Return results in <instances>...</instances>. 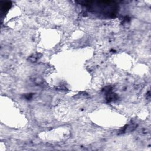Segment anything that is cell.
<instances>
[{"label": "cell", "mask_w": 151, "mask_h": 151, "mask_svg": "<svg viewBox=\"0 0 151 151\" xmlns=\"http://www.w3.org/2000/svg\"><path fill=\"white\" fill-rule=\"evenodd\" d=\"M83 5L103 14L110 15L113 14L116 10V5L111 2H85Z\"/></svg>", "instance_id": "6da1fadb"}]
</instances>
